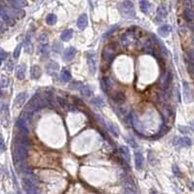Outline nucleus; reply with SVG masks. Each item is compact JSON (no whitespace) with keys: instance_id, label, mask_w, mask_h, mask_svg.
Segmentation results:
<instances>
[{"instance_id":"e433bc0d","label":"nucleus","mask_w":194,"mask_h":194,"mask_svg":"<svg viewBox=\"0 0 194 194\" xmlns=\"http://www.w3.org/2000/svg\"><path fill=\"white\" fill-rule=\"evenodd\" d=\"M117 29H118V25H113V27H111V29H109V30H108V32H106V34H104V35H103V37H104V38L108 37V36H109V35H110V34H112V33H113V31H115V30H116Z\"/></svg>"},{"instance_id":"f8f14e48","label":"nucleus","mask_w":194,"mask_h":194,"mask_svg":"<svg viewBox=\"0 0 194 194\" xmlns=\"http://www.w3.org/2000/svg\"><path fill=\"white\" fill-rule=\"evenodd\" d=\"M27 98V93H25V92L20 93L19 95L16 97V99H15V106H17V108H21L22 106H24Z\"/></svg>"},{"instance_id":"58836bf2","label":"nucleus","mask_w":194,"mask_h":194,"mask_svg":"<svg viewBox=\"0 0 194 194\" xmlns=\"http://www.w3.org/2000/svg\"><path fill=\"white\" fill-rule=\"evenodd\" d=\"M93 101H94V103L97 104V106H103V101H101V99H99V98H96Z\"/></svg>"},{"instance_id":"423d86ee","label":"nucleus","mask_w":194,"mask_h":194,"mask_svg":"<svg viewBox=\"0 0 194 194\" xmlns=\"http://www.w3.org/2000/svg\"><path fill=\"white\" fill-rule=\"evenodd\" d=\"M182 85H183V99H184V101L186 103H189L192 101V99H193L189 84L186 82V81H183Z\"/></svg>"},{"instance_id":"2eb2a0df","label":"nucleus","mask_w":194,"mask_h":194,"mask_svg":"<svg viewBox=\"0 0 194 194\" xmlns=\"http://www.w3.org/2000/svg\"><path fill=\"white\" fill-rule=\"evenodd\" d=\"M76 55V49L74 47H68L65 51V55H63V60L65 61H71L74 56Z\"/></svg>"},{"instance_id":"20e7f679","label":"nucleus","mask_w":194,"mask_h":194,"mask_svg":"<svg viewBox=\"0 0 194 194\" xmlns=\"http://www.w3.org/2000/svg\"><path fill=\"white\" fill-rule=\"evenodd\" d=\"M22 186H24L25 191L27 193H36L37 192V186L31 178H24V180H22Z\"/></svg>"},{"instance_id":"5701e85b","label":"nucleus","mask_w":194,"mask_h":194,"mask_svg":"<svg viewBox=\"0 0 194 194\" xmlns=\"http://www.w3.org/2000/svg\"><path fill=\"white\" fill-rule=\"evenodd\" d=\"M183 16H184V19L187 22H194V12L191 11L190 9H185L184 12H183Z\"/></svg>"},{"instance_id":"cd10ccee","label":"nucleus","mask_w":194,"mask_h":194,"mask_svg":"<svg viewBox=\"0 0 194 194\" xmlns=\"http://www.w3.org/2000/svg\"><path fill=\"white\" fill-rule=\"evenodd\" d=\"M11 4L15 8H22V7H25L27 5V2L25 0H11Z\"/></svg>"},{"instance_id":"c9c22d12","label":"nucleus","mask_w":194,"mask_h":194,"mask_svg":"<svg viewBox=\"0 0 194 194\" xmlns=\"http://www.w3.org/2000/svg\"><path fill=\"white\" fill-rule=\"evenodd\" d=\"M5 149H6V145H5V142H4V138L0 134V152L5 151Z\"/></svg>"},{"instance_id":"dca6fc26","label":"nucleus","mask_w":194,"mask_h":194,"mask_svg":"<svg viewBox=\"0 0 194 194\" xmlns=\"http://www.w3.org/2000/svg\"><path fill=\"white\" fill-rule=\"evenodd\" d=\"M16 126L18 127V129L20 130V131L22 132V135H27L29 134V129L27 128V125H25V121L24 119H22L21 117H20L19 119H18L17 123H16Z\"/></svg>"},{"instance_id":"7c9ffc66","label":"nucleus","mask_w":194,"mask_h":194,"mask_svg":"<svg viewBox=\"0 0 194 194\" xmlns=\"http://www.w3.org/2000/svg\"><path fill=\"white\" fill-rule=\"evenodd\" d=\"M8 85H9V78L6 77V76H1L0 77V86L6 88V87H8Z\"/></svg>"},{"instance_id":"37998d69","label":"nucleus","mask_w":194,"mask_h":194,"mask_svg":"<svg viewBox=\"0 0 194 194\" xmlns=\"http://www.w3.org/2000/svg\"><path fill=\"white\" fill-rule=\"evenodd\" d=\"M188 27H189V29L194 33V22H189V25H188Z\"/></svg>"},{"instance_id":"b1692460","label":"nucleus","mask_w":194,"mask_h":194,"mask_svg":"<svg viewBox=\"0 0 194 194\" xmlns=\"http://www.w3.org/2000/svg\"><path fill=\"white\" fill-rule=\"evenodd\" d=\"M140 7L142 12L144 13V14H146V13L148 12L149 8H150V4H149L148 1H146V0H140Z\"/></svg>"},{"instance_id":"a878e982","label":"nucleus","mask_w":194,"mask_h":194,"mask_svg":"<svg viewBox=\"0 0 194 194\" xmlns=\"http://www.w3.org/2000/svg\"><path fill=\"white\" fill-rule=\"evenodd\" d=\"M112 99L117 103H123L125 101V96L122 93H116L115 95H113Z\"/></svg>"},{"instance_id":"9b49d317","label":"nucleus","mask_w":194,"mask_h":194,"mask_svg":"<svg viewBox=\"0 0 194 194\" xmlns=\"http://www.w3.org/2000/svg\"><path fill=\"white\" fill-rule=\"evenodd\" d=\"M77 27L79 29L83 30L88 27V17L86 14H82L77 20Z\"/></svg>"},{"instance_id":"4be33fe9","label":"nucleus","mask_w":194,"mask_h":194,"mask_svg":"<svg viewBox=\"0 0 194 194\" xmlns=\"http://www.w3.org/2000/svg\"><path fill=\"white\" fill-rule=\"evenodd\" d=\"M120 152H121L122 156L124 157V159L126 160L127 162H130V158H131V155H130V151L127 146H121L120 147Z\"/></svg>"},{"instance_id":"6e6552de","label":"nucleus","mask_w":194,"mask_h":194,"mask_svg":"<svg viewBox=\"0 0 194 194\" xmlns=\"http://www.w3.org/2000/svg\"><path fill=\"white\" fill-rule=\"evenodd\" d=\"M59 68H60V66L56 62L54 61H51V62L48 63V65H46V70H47V73L52 76L56 75V73H57V71L59 70Z\"/></svg>"},{"instance_id":"4c0bfd02","label":"nucleus","mask_w":194,"mask_h":194,"mask_svg":"<svg viewBox=\"0 0 194 194\" xmlns=\"http://www.w3.org/2000/svg\"><path fill=\"white\" fill-rule=\"evenodd\" d=\"M173 172L176 176H177V177H180V169H178V167L177 165L173 166Z\"/></svg>"},{"instance_id":"f257e3e1","label":"nucleus","mask_w":194,"mask_h":194,"mask_svg":"<svg viewBox=\"0 0 194 194\" xmlns=\"http://www.w3.org/2000/svg\"><path fill=\"white\" fill-rule=\"evenodd\" d=\"M14 150H13V154H14V158L15 160L19 162H22L25 160L29 156V150H27V145L21 144H15Z\"/></svg>"},{"instance_id":"de8ad7c7","label":"nucleus","mask_w":194,"mask_h":194,"mask_svg":"<svg viewBox=\"0 0 194 194\" xmlns=\"http://www.w3.org/2000/svg\"><path fill=\"white\" fill-rule=\"evenodd\" d=\"M1 52H3V50H2V49H0V53H1Z\"/></svg>"},{"instance_id":"7ed1b4c3","label":"nucleus","mask_w":194,"mask_h":194,"mask_svg":"<svg viewBox=\"0 0 194 194\" xmlns=\"http://www.w3.org/2000/svg\"><path fill=\"white\" fill-rule=\"evenodd\" d=\"M43 104H44V99L41 98V96L39 94H36L31 98V99L29 101V103L27 104L25 110L29 111L33 113L34 111H36L38 108H42Z\"/></svg>"},{"instance_id":"c756f323","label":"nucleus","mask_w":194,"mask_h":194,"mask_svg":"<svg viewBox=\"0 0 194 194\" xmlns=\"http://www.w3.org/2000/svg\"><path fill=\"white\" fill-rule=\"evenodd\" d=\"M172 79H173V76H172V73L171 72H167V75H166V78H165V82H164V88H169V86L171 85V83H172Z\"/></svg>"},{"instance_id":"72a5a7b5","label":"nucleus","mask_w":194,"mask_h":194,"mask_svg":"<svg viewBox=\"0 0 194 194\" xmlns=\"http://www.w3.org/2000/svg\"><path fill=\"white\" fill-rule=\"evenodd\" d=\"M186 66H187L188 72L192 76H194V63L191 62H186Z\"/></svg>"},{"instance_id":"393cba45","label":"nucleus","mask_w":194,"mask_h":194,"mask_svg":"<svg viewBox=\"0 0 194 194\" xmlns=\"http://www.w3.org/2000/svg\"><path fill=\"white\" fill-rule=\"evenodd\" d=\"M61 79H62L63 82H69L71 80V74L69 71L63 69L62 71V73H61Z\"/></svg>"},{"instance_id":"c03bdc74","label":"nucleus","mask_w":194,"mask_h":194,"mask_svg":"<svg viewBox=\"0 0 194 194\" xmlns=\"http://www.w3.org/2000/svg\"><path fill=\"white\" fill-rule=\"evenodd\" d=\"M190 127H191V129H192L193 132H194V120L190 121Z\"/></svg>"},{"instance_id":"1a4fd4ad","label":"nucleus","mask_w":194,"mask_h":194,"mask_svg":"<svg viewBox=\"0 0 194 194\" xmlns=\"http://www.w3.org/2000/svg\"><path fill=\"white\" fill-rule=\"evenodd\" d=\"M115 57V51L114 49H111L109 47H106V49L103 51V58L104 60H106L108 62H111Z\"/></svg>"},{"instance_id":"aec40b11","label":"nucleus","mask_w":194,"mask_h":194,"mask_svg":"<svg viewBox=\"0 0 194 194\" xmlns=\"http://www.w3.org/2000/svg\"><path fill=\"white\" fill-rule=\"evenodd\" d=\"M167 16V10L164 6H160L157 10V20L158 21H162Z\"/></svg>"},{"instance_id":"c85d7f7f","label":"nucleus","mask_w":194,"mask_h":194,"mask_svg":"<svg viewBox=\"0 0 194 194\" xmlns=\"http://www.w3.org/2000/svg\"><path fill=\"white\" fill-rule=\"evenodd\" d=\"M80 92L81 94L84 96V97H89L92 95V90L91 88L89 86H83L80 88Z\"/></svg>"},{"instance_id":"2f4dec72","label":"nucleus","mask_w":194,"mask_h":194,"mask_svg":"<svg viewBox=\"0 0 194 194\" xmlns=\"http://www.w3.org/2000/svg\"><path fill=\"white\" fill-rule=\"evenodd\" d=\"M21 50H22V44H19L16 47V49L14 50V53H13V56H14L15 59H18L20 57V54H21Z\"/></svg>"},{"instance_id":"ea45409f","label":"nucleus","mask_w":194,"mask_h":194,"mask_svg":"<svg viewBox=\"0 0 194 194\" xmlns=\"http://www.w3.org/2000/svg\"><path fill=\"white\" fill-rule=\"evenodd\" d=\"M47 51H48V45H46V44L41 45V47H40V52H41L42 54H46Z\"/></svg>"},{"instance_id":"09e8293b","label":"nucleus","mask_w":194,"mask_h":194,"mask_svg":"<svg viewBox=\"0 0 194 194\" xmlns=\"http://www.w3.org/2000/svg\"><path fill=\"white\" fill-rule=\"evenodd\" d=\"M0 94H1V87H0Z\"/></svg>"},{"instance_id":"49530a36","label":"nucleus","mask_w":194,"mask_h":194,"mask_svg":"<svg viewBox=\"0 0 194 194\" xmlns=\"http://www.w3.org/2000/svg\"><path fill=\"white\" fill-rule=\"evenodd\" d=\"M192 43H193V45H194V38H193V39H192Z\"/></svg>"},{"instance_id":"9d476101","label":"nucleus","mask_w":194,"mask_h":194,"mask_svg":"<svg viewBox=\"0 0 194 194\" xmlns=\"http://www.w3.org/2000/svg\"><path fill=\"white\" fill-rule=\"evenodd\" d=\"M135 166L137 170H142L144 166V156L140 151L135 152Z\"/></svg>"},{"instance_id":"a18cd8bd","label":"nucleus","mask_w":194,"mask_h":194,"mask_svg":"<svg viewBox=\"0 0 194 194\" xmlns=\"http://www.w3.org/2000/svg\"><path fill=\"white\" fill-rule=\"evenodd\" d=\"M2 61H3V60H2V59H1V58H0V65H2Z\"/></svg>"},{"instance_id":"f704fd0d","label":"nucleus","mask_w":194,"mask_h":194,"mask_svg":"<svg viewBox=\"0 0 194 194\" xmlns=\"http://www.w3.org/2000/svg\"><path fill=\"white\" fill-rule=\"evenodd\" d=\"M25 52H27V53H30L31 52V50H32V45H31V43H30V41H29V37L27 38V40H25Z\"/></svg>"},{"instance_id":"a211bd4d","label":"nucleus","mask_w":194,"mask_h":194,"mask_svg":"<svg viewBox=\"0 0 194 194\" xmlns=\"http://www.w3.org/2000/svg\"><path fill=\"white\" fill-rule=\"evenodd\" d=\"M171 31H172V29H171L170 25H163V27L158 29V34L162 37H167Z\"/></svg>"},{"instance_id":"473e14b6","label":"nucleus","mask_w":194,"mask_h":194,"mask_svg":"<svg viewBox=\"0 0 194 194\" xmlns=\"http://www.w3.org/2000/svg\"><path fill=\"white\" fill-rule=\"evenodd\" d=\"M108 128H109V131L111 132V134H113L114 137H118L119 136L120 133H119V131L117 130V128L114 126V125H109Z\"/></svg>"},{"instance_id":"0eeeda50","label":"nucleus","mask_w":194,"mask_h":194,"mask_svg":"<svg viewBox=\"0 0 194 194\" xmlns=\"http://www.w3.org/2000/svg\"><path fill=\"white\" fill-rule=\"evenodd\" d=\"M87 63H88V67L90 69L91 73L94 74L96 72L97 66H96V58L93 53H88L87 54Z\"/></svg>"},{"instance_id":"39448f33","label":"nucleus","mask_w":194,"mask_h":194,"mask_svg":"<svg viewBox=\"0 0 194 194\" xmlns=\"http://www.w3.org/2000/svg\"><path fill=\"white\" fill-rule=\"evenodd\" d=\"M0 116H1L2 123L5 127H7L9 123V109L6 104H0Z\"/></svg>"},{"instance_id":"f03ea898","label":"nucleus","mask_w":194,"mask_h":194,"mask_svg":"<svg viewBox=\"0 0 194 194\" xmlns=\"http://www.w3.org/2000/svg\"><path fill=\"white\" fill-rule=\"evenodd\" d=\"M119 11L126 18H133L136 16V12H135L134 4L129 0H125L122 3L119 4Z\"/></svg>"},{"instance_id":"6ab92c4d","label":"nucleus","mask_w":194,"mask_h":194,"mask_svg":"<svg viewBox=\"0 0 194 194\" xmlns=\"http://www.w3.org/2000/svg\"><path fill=\"white\" fill-rule=\"evenodd\" d=\"M72 35H73L72 29H65V30H63L62 32V34H61V39H62L63 41H68V40L71 39Z\"/></svg>"},{"instance_id":"4468645a","label":"nucleus","mask_w":194,"mask_h":194,"mask_svg":"<svg viewBox=\"0 0 194 194\" xmlns=\"http://www.w3.org/2000/svg\"><path fill=\"white\" fill-rule=\"evenodd\" d=\"M25 71H27V65L25 63H22V65H18L17 69H16V76L18 79L20 80H22L25 77Z\"/></svg>"},{"instance_id":"a19ab883","label":"nucleus","mask_w":194,"mask_h":194,"mask_svg":"<svg viewBox=\"0 0 194 194\" xmlns=\"http://www.w3.org/2000/svg\"><path fill=\"white\" fill-rule=\"evenodd\" d=\"M178 130H180V131L182 132V134H187L188 131H189V130L186 128L185 126H180V127H178Z\"/></svg>"},{"instance_id":"412c9836","label":"nucleus","mask_w":194,"mask_h":194,"mask_svg":"<svg viewBox=\"0 0 194 194\" xmlns=\"http://www.w3.org/2000/svg\"><path fill=\"white\" fill-rule=\"evenodd\" d=\"M178 144L180 145H182L183 147H188L191 145V140L189 138L187 137H182V138H180V139H178Z\"/></svg>"},{"instance_id":"ddd939ff","label":"nucleus","mask_w":194,"mask_h":194,"mask_svg":"<svg viewBox=\"0 0 194 194\" xmlns=\"http://www.w3.org/2000/svg\"><path fill=\"white\" fill-rule=\"evenodd\" d=\"M124 188H125V192H127V193H137L138 192L136 185L129 180H124Z\"/></svg>"},{"instance_id":"f3484780","label":"nucleus","mask_w":194,"mask_h":194,"mask_svg":"<svg viewBox=\"0 0 194 194\" xmlns=\"http://www.w3.org/2000/svg\"><path fill=\"white\" fill-rule=\"evenodd\" d=\"M30 76L32 79H38L41 76V68L38 65H33L30 68Z\"/></svg>"},{"instance_id":"79ce46f5","label":"nucleus","mask_w":194,"mask_h":194,"mask_svg":"<svg viewBox=\"0 0 194 194\" xmlns=\"http://www.w3.org/2000/svg\"><path fill=\"white\" fill-rule=\"evenodd\" d=\"M129 144H131L133 147H137V146H138L136 142H134V140L131 139V138H129Z\"/></svg>"},{"instance_id":"bb28decb","label":"nucleus","mask_w":194,"mask_h":194,"mask_svg":"<svg viewBox=\"0 0 194 194\" xmlns=\"http://www.w3.org/2000/svg\"><path fill=\"white\" fill-rule=\"evenodd\" d=\"M46 22L49 25H54L57 22V16L54 14H49L46 17Z\"/></svg>"}]
</instances>
